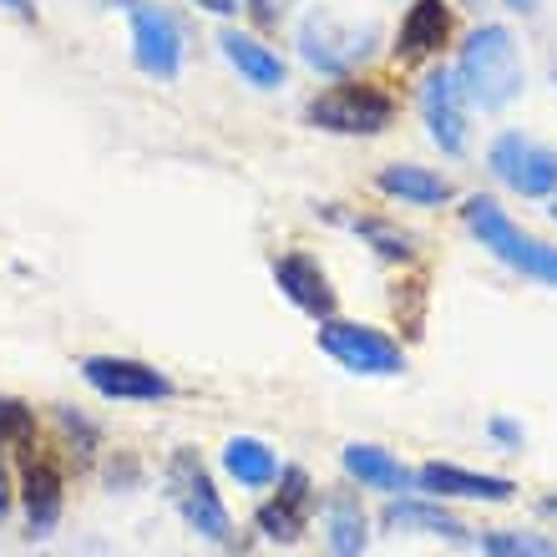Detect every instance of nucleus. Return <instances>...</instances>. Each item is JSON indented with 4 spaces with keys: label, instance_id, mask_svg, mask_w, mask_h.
Returning <instances> with one entry per match:
<instances>
[{
    "label": "nucleus",
    "instance_id": "1",
    "mask_svg": "<svg viewBox=\"0 0 557 557\" xmlns=\"http://www.w3.org/2000/svg\"><path fill=\"white\" fill-rule=\"evenodd\" d=\"M456 82L471 102H482L486 112H497L528 87V72H522V57H517V41L507 26H482L471 30L467 46H461V61H456Z\"/></svg>",
    "mask_w": 557,
    "mask_h": 557
},
{
    "label": "nucleus",
    "instance_id": "2",
    "mask_svg": "<svg viewBox=\"0 0 557 557\" xmlns=\"http://www.w3.org/2000/svg\"><path fill=\"white\" fill-rule=\"evenodd\" d=\"M461 219H467L471 234L482 238V249H492L502 264H512V269H522V274H532V278L557 284V249H553V244L528 238L497 203H492V198H467Z\"/></svg>",
    "mask_w": 557,
    "mask_h": 557
},
{
    "label": "nucleus",
    "instance_id": "3",
    "mask_svg": "<svg viewBox=\"0 0 557 557\" xmlns=\"http://www.w3.org/2000/svg\"><path fill=\"white\" fill-rule=\"evenodd\" d=\"M305 117L324 133H345V137H375L396 122V102L391 91H381L375 82H339V87L320 91L305 107Z\"/></svg>",
    "mask_w": 557,
    "mask_h": 557
},
{
    "label": "nucleus",
    "instance_id": "4",
    "mask_svg": "<svg viewBox=\"0 0 557 557\" xmlns=\"http://www.w3.org/2000/svg\"><path fill=\"white\" fill-rule=\"evenodd\" d=\"M168 492H173L177 512L188 517V528L198 532V537H208V543H228V537H234V517H228V507L219 502L213 476H208L203 461L193 451L173 456V467H168Z\"/></svg>",
    "mask_w": 557,
    "mask_h": 557
},
{
    "label": "nucleus",
    "instance_id": "5",
    "mask_svg": "<svg viewBox=\"0 0 557 557\" xmlns=\"http://www.w3.org/2000/svg\"><path fill=\"white\" fill-rule=\"evenodd\" d=\"M320 350L330 360H339L355 375H400L406 370V355L391 335L370 330V324H350V320H330L320 330Z\"/></svg>",
    "mask_w": 557,
    "mask_h": 557
},
{
    "label": "nucleus",
    "instance_id": "6",
    "mask_svg": "<svg viewBox=\"0 0 557 557\" xmlns=\"http://www.w3.org/2000/svg\"><path fill=\"white\" fill-rule=\"evenodd\" d=\"M370 41H375L370 26H339L335 15H324V11H314L305 26H299V57H305L314 72H330V76H345L355 61H366Z\"/></svg>",
    "mask_w": 557,
    "mask_h": 557
},
{
    "label": "nucleus",
    "instance_id": "7",
    "mask_svg": "<svg viewBox=\"0 0 557 557\" xmlns=\"http://www.w3.org/2000/svg\"><path fill=\"white\" fill-rule=\"evenodd\" d=\"M492 173L522 198H547L557 188V152L522 133H502L492 143Z\"/></svg>",
    "mask_w": 557,
    "mask_h": 557
},
{
    "label": "nucleus",
    "instance_id": "8",
    "mask_svg": "<svg viewBox=\"0 0 557 557\" xmlns=\"http://www.w3.org/2000/svg\"><path fill=\"white\" fill-rule=\"evenodd\" d=\"M82 375L107 400H168L173 396V381L162 370L143 366V360H122V355H91V360H82Z\"/></svg>",
    "mask_w": 557,
    "mask_h": 557
},
{
    "label": "nucleus",
    "instance_id": "9",
    "mask_svg": "<svg viewBox=\"0 0 557 557\" xmlns=\"http://www.w3.org/2000/svg\"><path fill=\"white\" fill-rule=\"evenodd\" d=\"M133 57L147 76L173 82L177 66H183V30H177L173 15L133 0Z\"/></svg>",
    "mask_w": 557,
    "mask_h": 557
},
{
    "label": "nucleus",
    "instance_id": "10",
    "mask_svg": "<svg viewBox=\"0 0 557 557\" xmlns=\"http://www.w3.org/2000/svg\"><path fill=\"white\" fill-rule=\"evenodd\" d=\"M461 82L451 72H431L421 82V112H425V127L436 137L441 152H467V107H461Z\"/></svg>",
    "mask_w": 557,
    "mask_h": 557
},
{
    "label": "nucleus",
    "instance_id": "11",
    "mask_svg": "<svg viewBox=\"0 0 557 557\" xmlns=\"http://www.w3.org/2000/svg\"><path fill=\"white\" fill-rule=\"evenodd\" d=\"M446 36H451V11H446V0H416L396 30V61L411 66V61L436 57L441 46H446Z\"/></svg>",
    "mask_w": 557,
    "mask_h": 557
},
{
    "label": "nucleus",
    "instance_id": "12",
    "mask_svg": "<svg viewBox=\"0 0 557 557\" xmlns=\"http://www.w3.org/2000/svg\"><path fill=\"white\" fill-rule=\"evenodd\" d=\"M274 278H278V289L289 294L305 314H314V320H330V314H335V289H330L324 269L314 264L309 253H284L274 264Z\"/></svg>",
    "mask_w": 557,
    "mask_h": 557
},
{
    "label": "nucleus",
    "instance_id": "13",
    "mask_svg": "<svg viewBox=\"0 0 557 557\" xmlns=\"http://www.w3.org/2000/svg\"><path fill=\"white\" fill-rule=\"evenodd\" d=\"M416 486L436 492V497H467V502H512V492H517L507 476H482V471L441 467V461L416 471Z\"/></svg>",
    "mask_w": 557,
    "mask_h": 557
},
{
    "label": "nucleus",
    "instance_id": "14",
    "mask_svg": "<svg viewBox=\"0 0 557 557\" xmlns=\"http://www.w3.org/2000/svg\"><path fill=\"white\" fill-rule=\"evenodd\" d=\"M375 183H381V193H391L400 203H416V208L451 203V183L441 173H431V168H416V162H391V168H381Z\"/></svg>",
    "mask_w": 557,
    "mask_h": 557
},
{
    "label": "nucleus",
    "instance_id": "15",
    "mask_svg": "<svg viewBox=\"0 0 557 557\" xmlns=\"http://www.w3.org/2000/svg\"><path fill=\"white\" fill-rule=\"evenodd\" d=\"M305 512H309V476L305 471H284V492L269 507H259V528L274 543H294L305 532Z\"/></svg>",
    "mask_w": 557,
    "mask_h": 557
},
{
    "label": "nucleus",
    "instance_id": "16",
    "mask_svg": "<svg viewBox=\"0 0 557 557\" xmlns=\"http://www.w3.org/2000/svg\"><path fill=\"white\" fill-rule=\"evenodd\" d=\"M219 46H223V57L238 66V76H249L259 91L284 87V61H278L274 51L259 41V36H244V30H223Z\"/></svg>",
    "mask_w": 557,
    "mask_h": 557
},
{
    "label": "nucleus",
    "instance_id": "17",
    "mask_svg": "<svg viewBox=\"0 0 557 557\" xmlns=\"http://www.w3.org/2000/svg\"><path fill=\"white\" fill-rule=\"evenodd\" d=\"M345 471H350L360 486H375V492H406V486L416 482L411 471L400 467L391 451H381V446H345Z\"/></svg>",
    "mask_w": 557,
    "mask_h": 557
},
{
    "label": "nucleus",
    "instance_id": "18",
    "mask_svg": "<svg viewBox=\"0 0 557 557\" xmlns=\"http://www.w3.org/2000/svg\"><path fill=\"white\" fill-rule=\"evenodd\" d=\"M223 467H228V476H234L238 486H269L278 476L274 451H269L264 441H253V436L228 441V446H223Z\"/></svg>",
    "mask_w": 557,
    "mask_h": 557
},
{
    "label": "nucleus",
    "instance_id": "19",
    "mask_svg": "<svg viewBox=\"0 0 557 557\" xmlns=\"http://www.w3.org/2000/svg\"><path fill=\"white\" fill-rule=\"evenodd\" d=\"M26 512H30V528H36V532H51V528H57L61 476L51 467H26Z\"/></svg>",
    "mask_w": 557,
    "mask_h": 557
},
{
    "label": "nucleus",
    "instance_id": "20",
    "mask_svg": "<svg viewBox=\"0 0 557 557\" xmlns=\"http://www.w3.org/2000/svg\"><path fill=\"white\" fill-rule=\"evenodd\" d=\"M366 547V512L355 497L330 502V557H360Z\"/></svg>",
    "mask_w": 557,
    "mask_h": 557
},
{
    "label": "nucleus",
    "instance_id": "21",
    "mask_svg": "<svg viewBox=\"0 0 557 557\" xmlns=\"http://www.w3.org/2000/svg\"><path fill=\"white\" fill-rule=\"evenodd\" d=\"M385 522H391V528H425V532H441V537H461V532H467L451 512L421 507V502H391V507H385Z\"/></svg>",
    "mask_w": 557,
    "mask_h": 557
},
{
    "label": "nucleus",
    "instance_id": "22",
    "mask_svg": "<svg viewBox=\"0 0 557 557\" xmlns=\"http://www.w3.org/2000/svg\"><path fill=\"white\" fill-rule=\"evenodd\" d=\"M486 557H557V543L537 532H486Z\"/></svg>",
    "mask_w": 557,
    "mask_h": 557
},
{
    "label": "nucleus",
    "instance_id": "23",
    "mask_svg": "<svg viewBox=\"0 0 557 557\" xmlns=\"http://www.w3.org/2000/svg\"><path fill=\"white\" fill-rule=\"evenodd\" d=\"M360 234L375 238V249L385 253V259H411V234H400V228H385V223H360Z\"/></svg>",
    "mask_w": 557,
    "mask_h": 557
},
{
    "label": "nucleus",
    "instance_id": "24",
    "mask_svg": "<svg viewBox=\"0 0 557 557\" xmlns=\"http://www.w3.org/2000/svg\"><path fill=\"white\" fill-rule=\"evenodd\" d=\"M30 425H36V416L21 400H0V431L5 436H30Z\"/></svg>",
    "mask_w": 557,
    "mask_h": 557
},
{
    "label": "nucleus",
    "instance_id": "25",
    "mask_svg": "<svg viewBox=\"0 0 557 557\" xmlns=\"http://www.w3.org/2000/svg\"><path fill=\"white\" fill-rule=\"evenodd\" d=\"M249 15L259 21V26H274V21H278V0H249Z\"/></svg>",
    "mask_w": 557,
    "mask_h": 557
},
{
    "label": "nucleus",
    "instance_id": "26",
    "mask_svg": "<svg viewBox=\"0 0 557 557\" xmlns=\"http://www.w3.org/2000/svg\"><path fill=\"white\" fill-rule=\"evenodd\" d=\"M203 11H213V15H234L238 11V0H198Z\"/></svg>",
    "mask_w": 557,
    "mask_h": 557
},
{
    "label": "nucleus",
    "instance_id": "27",
    "mask_svg": "<svg viewBox=\"0 0 557 557\" xmlns=\"http://www.w3.org/2000/svg\"><path fill=\"white\" fill-rule=\"evenodd\" d=\"M5 11H15V15H30V0H0Z\"/></svg>",
    "mask_w": 557,
    "mask_h": 557
},
{
    "label": "nucleus",
    "instance_id": "28",
    "mask_svg": "<svg viewBox=\"0 0 557 557\" xmlns=\"http://www.w3.org/2000/svg\"><path fill=\"white\" fill-rule=\"evenodd\" d=\"M507 5H512V11H532V5H537V0H507Z\"/></svg>",
    "mask_w": 557,
    "mask_h": 557
},
{
    "label": "nucleus",
    "instance_id": "29",
    "mask_svg": "<svg viewBox=\"0 0 557 557\" xmlns=\"http://www.w3.org/2000/svg\"><path fill=\"white\" fill-rule=\"evenodd\" d=\"M547 507H553V512H557V497H553V502H547Z\"/></svg>",
    "mask_w": 557,
    "mask_h": 557
},
{
    "label": "nucleus",
    "instance_id": "30",
    "mask_svg": "<svg viewBox=\"0 0 557 557\" xmlns=\"http://www.w3.org/2000/svg\"><path fill=\"white\" fill-rule=\"evenodd\" d=\"M553 219H557V203H553Z\"/></svg>",
    "mask_w": 557,
    "mask_h": 557
}]
</instances>
